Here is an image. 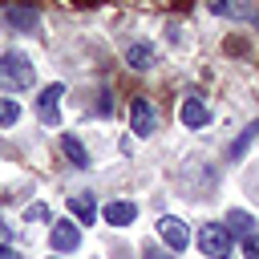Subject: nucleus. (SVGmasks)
Here are the masks:
<instances>
[{"label":"nucleus","instance_id":"nucleus-8","mask_svg":"<svg viewBox=\"0 0 259 259\" xmlns=\"http://www.w3.org/2000/svg\"><path fill=\"white\" fill-rule=\"evenodd\" d=\"M0 20H4L8 28H24V32H32V28L40 24V16H36L32 8H4V12H0Z\"/></svg>","mask_w":259,"mask_h":259},{"label":"nucleus","instance_id":"nucleus-19","mask_svg":"<svg viewBox=\"0 0 259 259\" xmlns=\"http://www.w3.org/2000/svg\"><path fill=\"white\" fill-rule=\"evenodd\" d=\"M0 259H20V255H16L12 247H4V243H0Z\"/></svg>","mask_w":259,"mask_h":259},{"label":"nucleus","instance_id":"nucleus-2","mask_svg":"<svg viewBox=\"0 0 259 259\" xmlns=\"http://www.w3.org/2000/svg\"><path fill=\"white\" fill-rule=\"evenodd\" d=\"M231 247H235V235L227 231V223H202V231H198V251H202L206 259H227Z\"/></svg>","mask_w":259,"mask_h":259},{"label":"nucleus","instance_id":"nucleus-9","mask_svg":"<svg viewBox=\"0 0 259 259\" xmlns=\"http://www.w3.org/2000/svg\"><path fill=\"white\" fill-rule=\"evenodd\" d=\"M49 239H53V247H57V251H77V243H81V231H77L73 223H57Z\"/></svg>","mask_w":259,"mask_h":259},{"label":"nucleus","instance_id":"nucleus-14","mask_svg":"<svg viewBox=\"0 0 259 259\" xmlns=\"http://www.w3.org/2000/svg\"><path fill=\"white\" fill-rule=\"evenodd\" d=\"M255 138H259V121H251V125H247V130L235 138V146H231V158H243V150H247Z\"/></svg>","mask_w":259,"mask_h":259},{"label":"nucleus","instance_id":"nucleus-20","mask_svg":"<svg viewBox=\"0 0 259 259\" xmlns=\"http://www.w3.org/2000/svg\"><path fill=\"white\" fill-rule=\"evenodd\" d=\"M4 239H8V227H4V219H0V243H4Z\"/></svg>","mask_w":259,"mask_h":259},{"label":"nucleus","instance_id":"nucleus-1","mask_svg":"<svg viewBox=\"0 0 259 259\" xmlns=\"http://www.w3.org/2000/svg\"><path fill=\"white\" fill-rule=\"evenodd\" d=\"M32 77H36V65L24 53H16V49L0 53V89H28Z\"/></svg>","mask_w":259,"mask_h":259},{"label":"nucleus","instance_id":"nucleus-17","mask_svg":"<svg viewBox=\"0 0 259 259\" xmlns=\"http://www.w3.org/2000/svg\"><path fill=\"white\" fill-rule=\"evenodd\" d=\"M142 259H174L170 251H162L158 243H146V251H142Z\"/></svg>","mask_w":259,"mask_h":259},{"label":"nucleus","instance_id":"nucleus-18","mask_svg":"<svg viewBox=\"0 0 259 259\" xmlns=\"http://www.w3.org/2000/svg\"><path fill=\"white\" fill-rule=\"evenodd\" d=\"M243 255H247V259H259V239H255V235L243 239Z\"/></svg>","mask_w":259,"mask_h":259},{"label":"nucleus","instance_id":"nucleus-6","mask_svg":"<svg viewBox=\"0 0 259 259\" xmlns=\"http://www.w3.org/2000/svg\"><path fill=\"white\" fill-rule=\"evenodd\" d=\"M61 93H65V85H45L40 97H36V109H40V117L49 125H57V101H61Z\"/></svg>","mask_w":259,"mask_h":259},{"label":"nucleus","instance_id":"nucleus-3","mask_svg":"<svg viewBox=\"0 0 259 259\" xmlns=\"http://www.w3.org/2000/svg\"><path fill=\"white\" fill-rule=\"evenodd\" d=\"M130 130H134L138 138H150V134L158 130V113H154V105H150L146 97H138V101L130 105Z\"/></svg>","mask_w":259,"mask_h":259},{"label":"nucleus","instance_id":"nucleus-7","mask_svg":"<svg viewBox=\"0 0 259 259\" xmlns=\"http://www.w3.org/2000/svg\"><path fill=\"white\" fill-rule=\"evenodd\" d=\"M101 214H105V223H109V227H130V223L138 219V206L117 198V202H105V210H101Z\"/></svg>","mask_w":259,"mask_h":259},{"label":"nucleus","instance_id":"nucleus-16","mask_svg":"<svg viewBox=\"0 0 259 259\" xmlns=\"http://www.w3.org/2000/svg\"><path fill=\"white\" fill-rule=\"evenodd\" d=\"M24 219L28 223H49V206L45 202H32V206H24Z\"/></svg>","mask_w":259,"mask_h":259},{"label":"nucleus","instance_id":"nucleus-10","mask_svg":"<svg viewBox=\"0 0 259 259\" xmlns=\"http://www.w3.org/2000/svg\"><path fill=\"white\" fill-rule=\"evenodd\" d=\"M125 65H134V69H150L154 65V45H130L125 49Z\"/></svg>","mask_w":259,"mask_h":259},{"label":"nucleus","instance_id":"nucleus-5","mask_svg":"<svg viewBox=\"0 0 259 259\" xmlns=\"http://www.w3.org/2000/svg\"><path fill=\"white\" fill-rule=\"evenodd\" d=\"M178 117H182V125H186V130H202V125L210 121V109H206V101H202V97H186V101H182V109H178Z\"/></svg>","mask_w":259,"mask_h":259},{"label":"nucleus","instance_id":"nucleus-13","mask_svg":"<svg viewBox=\"0 0 259 259\" xmlns=\"http://www.w3.org/2000/svg\"><path fill=\"white\" fill-rule=\"evenodd\" d=\"M251 227H255V219H251L247 210H227V231H231V235H243V239H247Z\"/></svg>","mask_w":259,"mask_h":259},{"label":"nucleus","instance_id":"nucleus-15","mask_svg":"<svg viewBox=\"0 0 259 259\" xmlns=\"http://www.w3.org/2000/svg\"><path fill=\"white\" fill-rule=\"evenodd\" d=\"M16 117H20V105L8 101V97H0V125H12Z\"/></svg>","mask_w":259,"mask_h":259},{"label":"nucleus","instance_id":"nucleus-12","mask_svg":"<svg viewBox=\"0 0 259 259\" xmlns=\"http://www.w3.org/2000/svg\"><path fill=\"white\" fill-rule=\"evenodd\" d=\"M61 150L69 154V162H73V166H81V170L89 166V150H85V146H81L73 134H65V138H61Z\"/></svg>","mask_w":259,"mask_h":259},{"label":"nucleus","instance_id":"nucleus-4","mask_svg":"<svg viewBox=\"0 0 259 259\" xmlns=\"http://www.w3.org/2000/svg\"><path fill=\"white\" fill-rule=\"evenodd\" d=\"M158 235H162V243H166L170 251H182V247L190 243L186 223H182V219H174V214H162V219H158Z\"/></svg>","mask_w":259,"mask_h":259},{"label":"nucleus","instance_id":"nucleus-11","mask_svg":"<svg viewBox=\"0 0 259 259\" xmlns=\"http://www.w3.org/2000/svg\"><path fill=\"white\" fill-rule=\"evenodd\" d=\"M69 210H73L81 223H93V219H97V202H93L89 194H69Z\"/></svg>","mask_w":259,"mask_h":259}]
</instances>
